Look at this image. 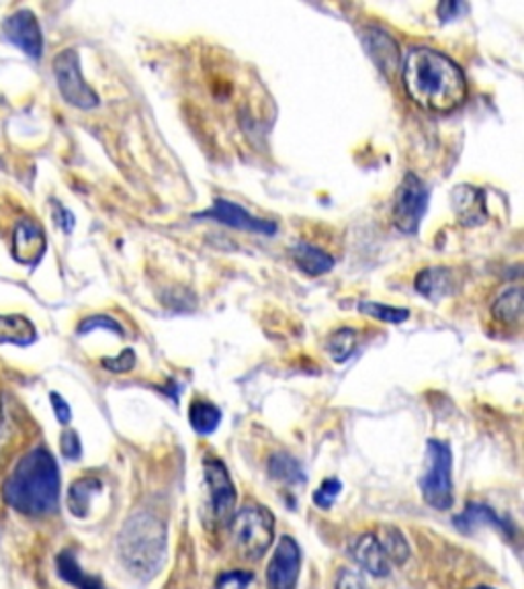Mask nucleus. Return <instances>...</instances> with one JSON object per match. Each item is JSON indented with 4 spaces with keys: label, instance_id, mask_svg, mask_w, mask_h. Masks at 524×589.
Segmentation results:
<instances>
[{
    "label": "nucleus",
    "instance_id": "36",
    "mask_svg": "<svg viewBox=\"0 0 524 589\" xmlns=\"http://www.w3.org/2000/svg\"><path fill=\"white\" fill-rule=\"evenodd\" d=\"M475 589H494V588H488V586H479V588H475Z\"/></svg>",
    "mask_w": 524,
    "mask_h": 589
},
{
    "label": "nucleus",
    "instance_id": "8",
    "mask_svg": "<svg viewBox=\"0 0 524 589\" xmlns=\"http://www.w3.org/2000/svg\"><path fill=\"white\" fill-rule=\"evenodd\" d=\"M203 473H205V484L210 489L211 514H213L215 522L227 524L234 518L236 487L227 473L226 465L215 456H208L203 461Z\"/></svg>",
    "mask_w": 524,
    "mask_h": 589
},
{
    "label": "nucleus",
    "instance_id": "3",
    "mask_svg": "<svg viewBox=\"0 0 524 589\" xmlns=\"http://www.w3.org/2000/svg\"><path fill=\"white\" fill-rule=\"evenodd\" d=\"M117 551L127 572L140 579H152L166 555V526L154 514H134L120 532Z\"/></svg>",
    "mask_w": 524,
    "mask_h": 589
},
{
    "label": "nucleus",
    "instance_id": "21",
    "mask_svg": "<svg viewBox=\"0 0 524 589\" xmlns=\"http://www.w3.org/2000/svg\"><path fill=\"white\" fill-rule=\"evenodd\" d=\"M101 481L95 477H85L72 484L71 493H68V507L76 518H85L92 505L95 496L101 491Z\"/></svg>",
    "mask_w": 524,
    "mask_h": 589
},
{
    "label": "nucleus",
    "instance_id": "31",
    "mask_svg": "<svg viewBox=\"0 0 524 589\" xmlns=\"http://www.w3.org/2000/svg\"><path fill=\"white\" fill-rule=\"evenodd\" d=\"M60 447H62V454L66 459H71V461H78L80 454H83L78 434L74 433V430H68V428L62 433V444Z\"/></svg>",
    "mask_w": 524,
    "mask_h": 589
},
{
    "label": "nucleus",
    "instance_id": "17",
    "mask_svg": "<svg viewBox=\"0 0 524 589\" xmlns=\"http://www.w3.org/2000/svg\"><path fill=\"white\" fill-rule=\"evenodd\" d=\"M482 524L494 526V528H498V530L504 532V535H512L510 524H508L507 521H502L491 507L484 505V503H470V505L463 510V514H459V516L454 518V526H457L459 530H463V532H470V530L477 528V526H482Z\"/></svg>",
    "mask_w": 524,
    "mask_h": 589
},
{
    "label": "nucleus",
    "instance_id": "13",
    "mask_svg": "<svg viewBox=\"0 0 524 589\" xmlns=\"http://www.w3.org/2000/svg\"><path fill=\"white\" fill-rule=\"evenodd\" d=\"M350 555L361 565V569L375 575L387 577L391 573V561L385 555L384 547L377 535H363L350 544Z\"/></svg>",
    "mask_w": 524,
    "mask_h": 589
},
{
    "label": "nucleus",
    "instance_id": "9",
    "mask_svg": "<svg viewBox=\"0 0 524 589\" xmlns=\"http://www.w3.org/2000/svg\"><path fill=\"white\" fill-rule=\"evenodd\" d=\"M197 220H213L220 222L227 227L240 229V231H250V234H262V236H275L277 234V224L271 220H262L254 217L252 213H248L245 208H240L238 203H232L226 199H217L213 203V208L201 213H195Z\"/></svg>",
    "mask_w": 524,
    "mask_h": 589
},
{
    "label": "nucleus",
    "instance_id": "10",
    "mask_svg": "<svg viewBox=\"0 0 524 589\" xmlns=\"http://www.w3.org/2000/svg\"><path fill=\"white\" fill-rule=\"evenodd\" d=\"M301 553L298 542L291 537H283L275 549V555L266 569L269 589H296L298 586Z\"/></svg>",
    "mask_w": 524,
    "mask_h": 589
},
{
    "label": "nucleus",
    "instance_id": "12",
    "mask_svg": "<svg viewBox=\"0 0 524 589\" xmlns=\"http://www.w3.org/2000/svg\"><path fill=\"white\" fill-rule=\"evenodd\" d=\"M451 205H453L457 222L463 227L482 226L488 222L486 192L473 185L454 187L451 192Z\"/></svg>",
    "mask_w": 524,
    "mask_h": 589
},
{
    "label": "nucleus",
    "instance_id": "34",
    "mask_svg": "<svg viewBox=\"0 0 524 589\" xmlns=\"http://www.w3.org/2000/svg\"><path fill=\"white\" fill-rule=\"evenodd\" d=\"M467 11H470V4H465V2H442V4H438V17L442 23L461 17Z\"/></svg>",
    "mask_w": 524,
    "mask_h": 589
},
{
    "label": "nucleus",
    "instance_id": "6",
    "mask_svg": "<svg viewBox=\"0 0 524 589\" xmlns=\"http://www.w3.org/2000/svg\"><path fill=\"white\" fill-rule=\"evenodd\" d=\"M428 187L414 173L403 176L391 208L394 226L402 234H416L428 209Z\"/></svg>",
    "mask_w": 524,
    "mask_h": 589
},
{
    "label": "nucleus",
    "instance_id": "7",
    "mask_svg": "<svg viewBox=\"0 0 524 589\" xmlns=\"http://www.w3.org/2000/svg\"><path fill=\"white\" fill-rule=\"evenodd\" d=\"M53 74L58 80V88L66 103L74 104L78 109H95L99 104V95L88 87L83 70L80 58L76 50H64L53 60Z\"/></svg>",
    "mask_w": 524,
    "mask_h": 589
},
{
    "label": "nucleus",
    "instance_id": "28",
    "mask_svg": "<svg viewBox=\"0 0 524 589\" xmlns=\"http://www.w3.org/2000/svg\"><path fill=\"white\" fill-rule=\"evenodd\" d=\"M95 329H109V331H113V334H117V336H123V334H125L122 324L115 322V319L109 317V315H92V317H88V319H85V322L80 324L78 331H80V334H88V331H95Z\"/></svg>",
    "mask_w": 524,
    "mask_h": 589
},
{
    "label": "nucleus",
    "instance_id": "1",
    "mask_svg": "<svg viewBox=\"0 0 524 589\" xmlns=\"http://www.w3.org/2000/svg\"><path fill=\"white\" fill-rule=\"evenodd\" d=\"M402 80L408 97L433 113H451L467 99L463 70L433 48H412L406 53Z\"/></svg>",
    "mask_w": 524,
    "mask_h": 589
},
{
    "label": "nucleus",
    "instance_id": "19",
    "mask_svg": "<svg viewBox=\"0 0 524 589\" xmlns=\"http://www.w3.org/2000/svg\"><path fill=\"white\" fill-rule=\"evenodd\" d=\"M416 291L424 297H431V299L447 297L454 291L453 273L449 268H440V266L426 268L416 277Z\"/></svg>",
    "mask_w": 524,
    "mask_h": 589
},
{
    "label": "nucleus",
    "instance_id": "16",
    "mask_svg": "<svg viewBox=\"0 0 524 589\" xmlns=\"http://www.w3.org/2000/svg\"><path fill=\"white\" fill-rule=\"evenodd\" d=\"M291 256H294V262L299 271L305 273L308 277H322L334 268L333 256L328 252L315 248L312 243H294Z\"/></svg>",
    "mask_w": 524,
    "mask_h": 589
},
{
    "label": "nucleus",
    "instance_id": "35",
    "mask_svg": "<svg viewBox=\"0 0 524 589\" xmlns=\"http://www.w3.org/2000/svg\"><path fill=\"white\" fill-rule=\"evenodd\" d=\"M50 399H52L53 414L58 417V422H60L62 426H68L72 419V412L71 405L66 403V399L62 398V396H58V393H52Z\"/></svg>",
    "mask_w": 524,
    "mask_h": 589
},
{
    "label": "nucleus",
    "instance_id": "15",
    "mask_svg": "<svg viewBox=\"0 0 524 589\" xmlns=\"http://www.w3.org/2000/svg\"><path fill=\"white\" fill-rule=\"evenodd\" d=\"M363 41H365L369 55L375 60L379 70H384L385 74H391L398 70L400 52H398V43L391 35L385 34L382 29L369 27L363 34Z\"/></svg>",
    "mask_w": 524,
    "mask_h": 589
},
{
    "label": "nucleus",
    "instance_id": "30",
    "mask_svg": "<svg viewBox=\"0 0 524 589\" xmlns=\"http://www.w3.org/2000/svg\"><path fill=\"white\" fill-rule=\"evenodd\" d=\"M340 489H342V487H340V481H338V479H326V481L322 484V487L315 491L314 502L317 503L320 507H330L334 500L338 498Z\"/></svg>",
    "mask_w": 524,
    "mask_h": 589
},
{
    "label": "nucleus",
    "instance_id": "2",
    "mask_svg": "<svg viewBox=\"0 0 524 589\" xmlns=\"http://www.w3.org/2000/svg\"><path fill=\"white\" fill-rule=\"evenodd\" d=\"M4 502L29 516L52 514L60 502V468L46 449L25 454L2 487Z\"/></svg>",
    "mask_w": 524,
    "mask_h": 589
},
{
    "label": "nucleus",
    "instance_id": "4",
    "mask_svg": "<svg viewBox=\"0 0 524 589\" xmlns=\"http://www.w3.org/2000/svg\"><path fill=\"white\" fill-rule=\"evenodd\" d=\"M232 540L240 555L250 561L261 559L275 538V518L261 505H245L229 521Z\"/></svg>",
    "mask_w": 524,
    "mask_h": 589
},
{
    "label": "nucleus",
    "instance_id": "18",
    "mask_svg": "<svg viewBox=\"0 0 524 589\" xmlns=\"http://www.w3.org/2000/svg\"><path fill=\"white\" fill-rule=\"evenodd\" d=\"M36 338V326L25 315H0V344L29 347Z\"/></svg>",
    "mask_w": 524,
    "mask_h": 589
},
{
    "label": "nucleus",
    "instance_id": "27",
    "mask_svg": "<svg viewBox=\"0 0 524 589\" xmlns=\"http://www.w3.org/2000/svg\"><path fill=\"white\" fill-rule=\"evenodd\" d=\"M359 312L365 313L373 319L385 322V324H403L410 317V312L403 308H391V305L375 303V301H361Z\"/></svg>",
    "mask_w": 524,
    "mask_h": 589
},
{
    "label": "nucleus",
    "instance_id": "33",
    "mask_svg": "<svg viewBox=\"0 0 524 589\" xmlns=\"http://www.w3.org/2000/svg\"><path fill=\"white\" fill-rule=\"evenodd\" d=\"M336 589H369V586L361 573L345 569L336 577Z\"/></svg>",
    "mask_w": 524,
    "mask_h": 589
},
{
    "label": "nucleus",
    "instance_id": "29",
    "mask_svg": "<svg viewBox=\"0 0 524 589\" xmlns=\"http://www.w3.org/2000/svg\"><path fill=\"white\" fill-rule=\"evenodd\" d=\"M103 366L111 373H129L136 366V352L132 348H125L115 359H103Z\"/></svg>",
    "mask_w": 524,
    "mask_h": 589
},
{
    "label": "nucleus",
    "instance_id": "25",
    "mask_svg": "<svg viewBox=\"0 0 524 589\" xmlns=\"http://www.w3.org/2000/svg\"><path fill=\"white\" fill-rule=\"evenodd\" d=\"M269 473L273 475V479L283 481V484H298L303 481V471L299 467L298 461L285 452H279L271 459L269 463Z\"/></svg>",
    "mask_w": 524,
    "mask_h": 589
},
{
    "label": "nucleus",
    "instance_id": "32",
    "mask_svg": "<svg viewBox=\"0 0 524 589\" xmlns=\"http://www.w3.org/2000/svg\"><path fill=\"white\" fill-rule=\"evenodd\" d=\"M252 581V575L245 572L224 573L217 579V589H246Z\"/></svg>",
    "mask_w": 524,
    "mask_h": 589
},
{
    "label": "nucleus",
    "instance_id": "11",
    "mask_svg": "<svg viewBox=\"0 0 524 589\" xmlns=\"http://www.w3.org/2000/svg\"><path fill=\"white\" fill-rule=\"evenodd\" d=\"M2 32L11 43H15L18 50H23L27 55L39 58L43 53V35H41L39 21L32 11L21 9L17 13H13L4 21Z\"/></svg>",
    "mask_w": 524,
    "mask_h": 589
},
{
    "label": "nucleus",
    "instance_id": "14",
    "mask_svg": "<svg viewBox=\"0 0 524 589\" xmlns=\"http://www.w3.org/2000/svg\"><path fill=\"white\" fill-rule=\"evenodd\" d=\"M46 252L43 229L32 220H23L13 231V256L21 264H37Z\"/></svg>",
    "mask_w": 524,
    "mask_h": 589
},
{
    "label": "nucleus",
    "instance_id": "24",
    "mask_svg": "<svg viewBox=\"0 0 524 589\" xmlns=\"http://www.w3.org/2000/svg\"><path fill=\"white\" fill-rule=\"evenodd\" d=\"M377 538L384 547L385 555L391 561V565H403L410 556V547L406 542L402 532L394 526H382V530L377 532Z\"/></svg>",
    "mask_w": 524,
    "mask_h": 589
},
{
    "label": "nucleus",
    "instance_id": "20",
    "mask_svg": "<svg viewBox=\"0 0 524 589\" xmlns=\"http://www.w3.org/2000/svg\"><path fill=\"white\" fill-rule=\"evenodd\" d=\"M491 315L496 322L504 326H516L523 315V291L521 287H508L504 293L498 294L494 305H491Z\"/></svg>",
    "mask_w": 524,
    "mask_h": 589
},
{
    "label": "nucleus",
    "instance_id": "22",
    "mask_svg": "<svg viewBox=\"0 0 524 589\" xmlns=\"http://www.w3.org/2000/svg\"><path fill=\"white\" fill-rule=\"evenodd\" d=\"M58 572L62 575V579H66L76 589H107L103 581L99 577L88 575L71 553H62L58 556Z\"/></svg>",
    "mask_w": 524,
    "mask_h": 589
},
{
    "label": "nucleus",
    "instance_id": "5",
    "mask_svg": "<svg viewBox=\"0 0 524 589\" xmlns=\"http://www.w3.org/2000/svg\"><path fill=\"white\" fill-rule=\"evenodd\" d=\"M420 491L435 510L453 505V454L447 442L431 440L426 444V471L420 479Z\"/></svg>",
    "mask_w": 524,
    "mask_h": 589
},
{
    "label": "nucleus",
    "instance_id": "23",
    "mask_svg": "<svg viewBox=\"0 0 524 589\" xmlns=\"http://www.w3.org/2000/svg\"><path fill=\"white\" fill-rule=\"evenodd\" d=\"M189 422H191L192 430L201 436L213 434L220 428L222 422V412L203 399L192 401L191 410H189Z\"/></svg>",
    "mask_w": 524,
    "mask_h": 589
},
{
    "label": "nucleus",
    "instance_id": "26",
    "mask_svg": "<svg viewBox=\"0 0 524 589\" xmlns=\"http://www.w3.org/2000/svg\"><path fill=\"white\" fill-rule=\"evenodd\" d=\"M357 348V331L350 328H340L328 338V352L336 363L349 361L350 354Z\"/></svg>",
    "mask_w": 524,
    "mask_h": 589
}]
</instances>
